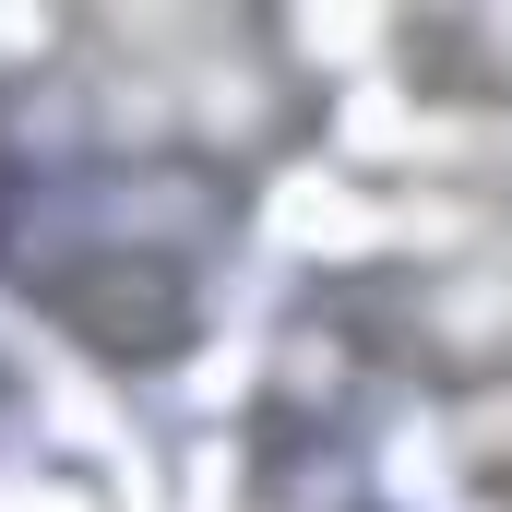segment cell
Wrapping results in <instances>:
<instances>
[{"mask_svg":"<svg viewBox=\"0 0 512 512\" xmlns=\"http://www.w3.org/2000/svg\"><path fill=\"white\" fill-rule=\"evenodd\" d=\"M405 60L441 96H512V24H405Z\"/></svg>","mask_w":512,"mask_h":512,"instance_id":"3","label":"cell"},{"mask_svg":"<svg viewBox=\"0 0 512 512\" xmlns=\"http://www.w3.org/2000/svg\"><path fill=\"white\" fill-rule=\"evenodd\" d=\"M370 334L429 382H501L512 370V215L453 239L429 274H393V298H370Z\"/></svg>","mask_w":512,"mask_h":512,"instance_id":"2","label":"cell"},{"mask_svg":"<svg viewBox=\"0 0 512 512\" xmlns=\"http://www.w3.org/2000/svg\"><path fill=\"white\" fill-rule=\"evenodd\" d=\"M215 239H227V191H203V179H155V191L72 179V191H36V215H0L24 298H48L108 358H167L191 334Z\"/></svg>","mask_w":512,"mask_h":512,"instance_id":"1","label":"cell"},{"mask_svg":"<svg viewBox=\"0 0 512 512\" xmlns=\"http://www.w3.org/2000/svg\"><path fill=\"white\" fill-rule=\"evenodd\" d=\"M501 512H512V465H501Z\"/></svg>","mask_w":512,"mask_h":512,"instance_id":"4","label":"cell"}]
</instances>
